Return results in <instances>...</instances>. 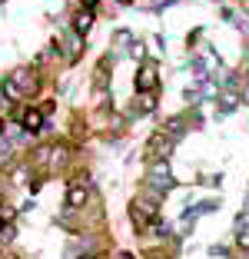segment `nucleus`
<instances>
[{"mask_svg":"<svg viewBox=\"0 0 249 259\" xmlns=\"http://www.w3.org/2000/svg\"><path fill=\"white\" fill-rule=\"evenodd\" d=\"M219 100H223V103H219V107H223V113H233V110H236V103H239V97H236L233 90H226Z\"/></svg>","mask_w":249,"mask_h":259,"instance_id":"nucleus-11","label":"nucleus"},{"mask_svg":"<svg viewBox=\"0 0 249 259\" xmlns=\"http://www.w3.org/2000/svg\"><path fill=\"white\" fill-rule=\"evenodd\" d=\"M67 203L73 206V209H80V206L87 203V180H76V183L70 186V193H67Z\"/></svg>","mask_w":249,"mask_h":259,"instance_id":"nucleus-7","label":"nucleus"},{"mask_svg":"<svg viewBox=\"0 0 249 259\" xmlns=\"http://www.w3.org/2000/svg\"><path fill=\"white\" fill-rule=\"evenodd\" d=\"M176 186L173 169H170V160H153L150 173H146V199H163V193H170Z\"/></svg>","mask_w":249,"mask_h":259,"instance_id":"nucleus-1","label":"nucleus"},{"mask_svg":"<svg viewBox=\"0 0 249 259\" xmlns=\"http://www.w3.org/2000/svg\"><path fill=\"white\" fill-rule=\"evenodd\" d=\"M120 259H133V256H130V252H123V256H120Z\"/></svg>","mask_w":249,"mask_h":259,"instance_id":"nucleus-17","label":"nucleus"},{"mask_svg":"<svg viewBox=\"0 0 249 259\" xmlns=\"http://www.w3.org/2000/svg\"><path fill=\"white\" fill-rule=\"evenodd\" d=\"M170 150H173V137H170V133H156V137L146 143V153H150V156H156V160L170 156Z\"/></svg>","mask_w":249,"mask_h":259,"instance_id":"nucleus-4","label":"nucleus"},{"mask_svg":"<svg viewBox=\"0 0 249 259\" xmlns=\"http://www.w3.org/2000/svg\"><path fill=\"white\" fill-rule=\"evenodd\" d=\"M193 70H196V80H206V63L203 60H193Z\"/></svg>","mask_w":249,"mask_h":259,"instance_id":"nucleus-14","label":"nucleus"},{"mask_svg":"<svg viewBox=\"0 0 249 259\" xmlns=\"http://www.w3.org/2000/svg\"><path fill=\"white\" fill-rule=\"evenodd\" d=\"M136 110H140V113H153V110H156V97H153V90H146V93L136 97Z\"/></svg>","mask_w":249,"mask_h":259,"instance_id":"nucleus-10","label":"nucleus"},{"mask_svg":"<svg viewBox=\"0 0 249 259\" xmlns=\"http://www.w3.org/2000/svg\"><path fill=\"white\" fill-rule=\"evenodd\" d=\"M113 44H116V47L123 50V47H133V37H130L127 30H120V33H116V40H113Z\"/></svg>","mask_w":249,"mask_h":259,"instance_id":"nucleus-13","label":"nucleus"},{"mask_svg":"<svg viewBox=\"0 0 249 259\" xmlns=\"http://www.w3.org/2000/svg\"><path fill=\"white\" fill-rule=\"evenodd\" d=\"M33 90H37V73H33L30 67L14 70V76L4 83V93H10V97H27V93H33Z\"/></svg>","mask_w":249,"mask_h":259,"instance_id":"nucleus-2","label":"nucleus"},{"mask_svg":"<svg viewBox=\"0 0 249 259\" xmlns=\"http://www.w3.org/2000/svg\"><path fill=\"white\" fill-rule=\"evenodd\" d=\"M80 259H97V256H80Z\"/></svg>","mask_w":249,"mask_h":259,"instance_id":"nucleus-18","label":"nucleus"},{"mask_svg":"<svg viewBox=\"0 0 249 259\" xmlns=\"http://www.w3.org/2000/svg\"><path fill=\"white\" fill-rule=\"evenodd\" d=\"M93 27V10H76L73 17V33H80V37H87Z\"/></svg>","mask_w":249,"mask_h":259,"instance_id":"nucleus-8","label":"nucleus"},{"mask_svg":"<svg viewBox=\"0 0 249 259\" xmlns=\"http://www.w3.org/2000/svg\"><path fill=\"white\" fill-rule=\"evenodd\" d=\"M153 203H156V199H150V203H143V199H136V203L130 206V216H133L136 229H146L153 220H156V209H153Z\"/></svg>","mask_w":249,"mask_h":259,"instance_id":"nucleus-3","label":"nucleus"},{"mask_svg":"<svg viewBox=\"0 0 249 259\" xmlns=\"http://www.w3.org/2000/svg\"><path fill=\"white\" fill-rule=\"evenodd\" d=\"M153 259H163V256H153Z\"/></svg>","mask_w":249,"mask_h":259,"instance_id":"nucleus-20","label":"nucleus"},{"mask_svg":"<svg viewBox=\"0 0 249 259\" xmlns=\"http://www.w3.org/2000/svg\"><path fill=\"white\" fill-rule=\"evenodd\" d=\"M130 54H133L136 60H143V47H140V44H133V47H130Z\"/></svg>","mask_w":249,"mask_h":259,"instance_id":"nucleus-15","label":"nucleus"},{"mask_svg":"<svg viewBox=\"0 0 249 259\" xmlns=\"http://www.w3.org/2000/svg\"><path fill=\"white\" fill-rule=\"evenodd\" d=\"M156 87V67L153 63H140V70H136V90L146 93Z\"/></svg>","mask_w":249,"mask_h":259,"instance_id":"nucleus-5","label":"nucleus"},{"mask_svg":"<svg viewBox=\"0 0 249 259\" xmlns=\"http://www.w3.org/2000/svg\"><path fill=\"white\" fill-rule=\"evenodd\" d=\"M14 236H17V229L4 223V226H0V243H10V239H14Z\"/></svg>","mask_w":249,"mask_h":259,"instance_id":"nucleus-12","label":"nucleus"},{"mask_svg":"<svg viewBox=\"0 0 249 259\" xmlns=\"http://www.w3.org/2000/svg\"><path fill=\"white\" fill-rule=\"evenodd\" d=\"M80 4H83V10H93V7L100 4V0H80Z\"/></svg>","mask_w":249,"mask_h":259,"instance_id":"nucleus-16","label":"nucleus"},{"mask_svg":"<svg viewBox=\"0 0 249 259\" xmlns=\"http://www.w3.org/2000/svg\"><path fill=\"white\" fill-rule=\"evenodd\" d=\"M20 120H23V130H30V133H37L44 126V113H37V110H23Z\"/></svg>","mask_w":249,"mask_h":259,"instance_id":"nucleus-9","label":"nucleus"},{"mask_svg":"<svg viewBox=\"0 0 249 259\" xmlns=\"http://www.w3.org/2000/svg\"><path fill=\"white\" fill-rule=\"evenodd\" d=\"M67 146H50V160H47V173H60V166L67 163Z\"/></svg>","mask_w":249,"mask_h":259,"instance_id":"nucleus-6","label":"nucleus"},{"mask_svg":"<svg viewBox=\"0 0 249 259\" xmlns=\"http://www.w3.org/2000/svg\"><path fill=\"white\" fill-rule=\"evenodd\" d=\"M0 130H4V120H0Z\"/></svg>","mask_w":249,"mask_h":259,"instance_id":"nucleus-19","label":"nucleus"}]
</instances>
